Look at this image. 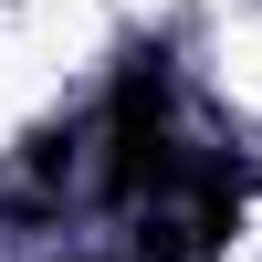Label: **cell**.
Returning a JSON list of instances; mask_svg holds the SVG:
<instances>
[{"instance_id":"cell-1","label":"cell","mask_w":262,"mask_h":262,"mask_svg":"<svg viewBox=\"0 0 262 262\" xmlns=\"http://www.w3.org/2000/svg\"><path fill=\"white\" fill-rule=\"evenodd\" d=\"M105 116H116V137H158V126H168V42H137V53L116 63Z\"/></svg>"},{"instance_id":"cell-2","label":"cell","mask_w":262,"mask_h":262,"mask_svg":"<svg viewBox=\"0 0 262 262\" xmlns=\"http://www.w3.org/2000/svg\"><path fill=\"white\" fill-rule=\"evenodd\" d=\"M179 168H189V147L168 137H116V158H105V200L116 210H137V200H168V189H179Z\"/></svg>"},{"instance_id":"cell-3","label":"cell","mask_w":262,"mask_h":262,"mask_svg":"<svg viewBox=\"0 0 262 262\" xmlns=\"http://www.w3.org/2000/svg\"><path fill=\"white\" fill-rule=\"evenodd\" d=\"M21 179H32V189H42V200H53V189H63V179H74V126H42V137H32V147H21Z\"/></svg>"}]
</instances>
